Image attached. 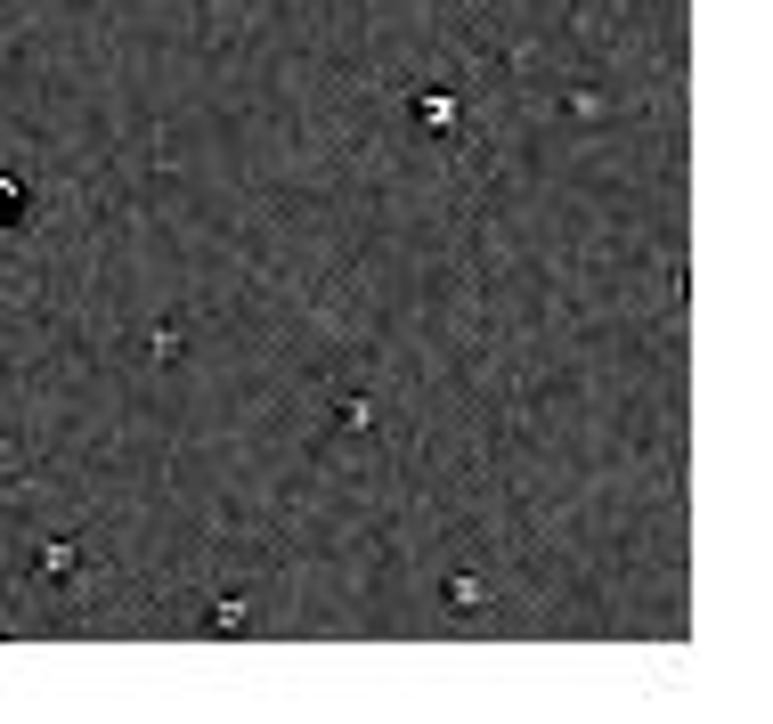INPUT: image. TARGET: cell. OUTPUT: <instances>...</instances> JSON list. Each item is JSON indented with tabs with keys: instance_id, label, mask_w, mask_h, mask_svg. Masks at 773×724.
Wrapping results in <instances>:
<instances>
[{
	"instance_id": "cell-1",
	"label": "cell",
	"mask_w": 773,
	"mask_h": 724,
	"mask_svg": "<svg viewBox=\"0 0 773 724\" xmlns=\"http://www.w3.org/2000/svg\"><path fill=\"white\" fill-rule=\"evenodd\" d=\"M415 114H424V131H456V98H448V90H432Z\"/></svg>"
},
{
	"instance_id": "cell-3",
	"label": "cell",
	"mask_w": 773,
	"mask_h": 724,
	"mask_svg": "<svg viewBox=\"0 0 773 724\" xmlns=\"http://www.w3.org/2000/svg\"><path fill=\"white\" fill-rule=\"evenodd\" d=\"M17 204H25V196H17V179H0V220H9Z\"/></svg>"
},
{
	"instance_id": "cell-2",
	"label": "cell",
	"mask_w": 773,
	"mask_h": 724,
	"mask_svg": "<svg viewBox=\"0 0 773 724\" xmlns=\"http://www.w3.org/2000/svg\"><path fill=\"white\" fill-rule=\"evenodd\" d=\"M74 570H82V546H49L41 554V578H74Z\"/></svg>"
}]
</instances>
